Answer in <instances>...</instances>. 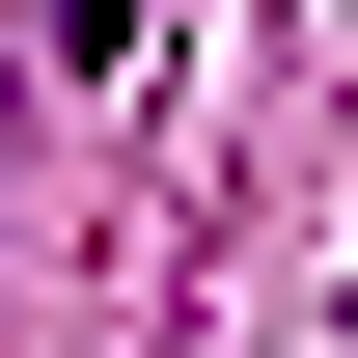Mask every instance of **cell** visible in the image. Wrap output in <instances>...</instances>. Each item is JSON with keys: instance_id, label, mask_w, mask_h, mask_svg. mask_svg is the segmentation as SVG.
Listing matches in <instances>:
<instances>
[{"instance_id": "cell-1", "label": "cell", "mask_w": 358, "mask_h": 358, "mask_svg": "<svg viewBox=\"0 0 358 358\" xmlns=\"http://www.w3.org/2000/svg\"><path fill=\"white\" fill-rule=\"evenodd\" d=\"M110 55H138V0H55V83H110Z\"/></svg>"}]
</instances>
